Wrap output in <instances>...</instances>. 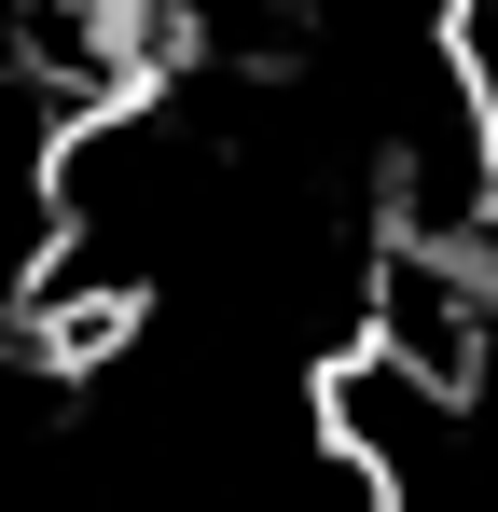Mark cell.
Returning a JSON list of instances; mask_svg holds the SVG:
<instances>
[{"label":"cell","mask_w":498,"mask_h":512,"mask_svg":"<svg viewBox=\"0 0 498 512\" xmlns=\"http://www.w3.org/2000/svg\"><path fill=\"white\" fill-rule=\"evenodd\" d=\"M360 346L471 402L485 360H498V263L457 250V236H374V263H360Z\"/></svg>","instance_id":"cell-1"},{"label":"cell","mask_w":498,"mask_h":512,"mask_svg":"<svg viewBox=\"0 0 498 512\" xmlns=\"http://www.w3.org/2000/svg\"><path fill=\"white\" fill-rule=\"evenodd\" d=\"M443 84L498 125V0H443Z\"/></svg>","instance_id":"cell-2"}]
</instances>
